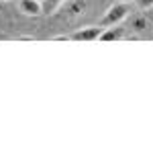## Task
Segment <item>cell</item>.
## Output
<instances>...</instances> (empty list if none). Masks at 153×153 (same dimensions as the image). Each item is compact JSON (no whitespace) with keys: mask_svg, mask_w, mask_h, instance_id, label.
<instances>
[{"mask_svg":"<svg viewBox=\"0 0 153 153\" xmlns=\"http://www.w3.org/2000/svg\"><path fill=\"white\" fill-rule=\"evenodd\" d=\"M84 8H86V2L84 0H71L70 4H68V14L70 16H78V14H82Z\"/></svg>","mask_w":153,"mask_h":153,"instance_id":"obj_7","label":"cell"},{"mask_svg":"<svg viewBox=\"0 0 153 153\" xmlns=\"http://www.w3.org/2000/svg\"><path fill=\"white\" fill-rule=\"evenodd\" d=\"M118 2H125V4H129V2H133V0H118Z\"/></svg>","mask_w":153,"mask_h":153,"instance_id":"obj_10","label":"cell"},{"mask_svg":"<svg viewBox=\"0 0 153 153\" xmlns=\"http://www.w3.org/2000/svg\"><path fill=\"white\" fill-rule=\"evenodd\" d=\"M120 39H125V27H120V25H110V27H104V31L100 33L98 37V41H120Z\"/></svg>","mask_w":153,"mask_h":153,"instance_id":"obj_3","label":"cell"},{"mask_svg":"<svg viewBox=\"0 0 153 153\" xmlns=\"http://www.w3.org/2000/svg\"><path fill=\"white\" fill-rule=\"evenodd\" d=\"M147 27H149L147 16H143V14L131 16V31H135V33H145V31H147Z\"/></svg>","mask_w":153,"mask_h":153,"instance_id":"obj_5","label":"cell"},{"mask_svg":"<svg viewBox=\"0 0 153 153\" xmlns=\"http://www.w3.org/2000/svg\"><path fill=\"white\" fill-rule=\"evenodd\" d=\"M135 2H137L139 8H147V10L153 8V0H135Z\"/></svg>","mask_w":153,"mask_h":153,"instance_id":"obj_8","label":"cell"},{"mask_svg":"<svg viewBox=\"0 0 153 153\" xmlns=\"http://www.w3.org/2000/svg\"><path fill=\"white\" fill-rule=\"evenodd\" d=\"M4 39H8V37L4 35V33H0V41H4Z\"/></svg>","mask_w":153,"mask_h":153,"instance_id":"obj_9","label":"cell"},{"mask_svg":"<svg viewBox=\"0 0 153 153\" xmlns=\"http://www.w3.org/2000/svg\"><path fill=\"white\" fill-rule=\"evenodd\" d=\"M19 10L27 16H39L41 14V2L39 0H19Z\"/></svg>","mask_w":153,"mask_h":153,"instance_id":"obj_4","label":"cell"},{"mask_svg":"<svg viewBox=\"0 0 153 153\" xmlns=\"http://www.w3.org/2000/svg\"><path fill=\"white\" fill-rule=\"evenodd\" d=\"M63 2L68 0H41V14H55Z\"/></svg>","mask_w":153,"mask_h":153,"instance_id":"obj_6","label":"cell"},{"mask_svg":"<svg viewBox=\"0 0 153 153\" xmlns=\"http://www.w3.org/2000/svg\"><path fill=\"white\" fill-rule=\"evenodd\" d=\"M104 31V27L102 25H96V27H86V29H80V31H76V33H71L68 35L70 41H82V43H92V41H98V37L100 33Z\"/></svg>","mask_w":153,"mask_h":153,"instance_id":"obj_2","label":"cell"},{"mask_svg":"<svg viewBox=\"0 0 153 153\" xmlns=\"http://www.w3.org/2000/svg\"><path fill=\"white\" fill-rule=\"evenodd\" d=\"M129 16V6L125 4V2H117V4H112V6H108V10L104 12V16H102V21L100 25L102 27H110V25H120L125 19Z\"/></svg>","mask_w":153,"mask_h":153,"instance_id":"obj_1","label":"cell"},{"mask_svg":"<svg viewBox=\"0 0 153 153\" xmlns=\"http://www.w3.org/2000/svg\"><path fill=\"white\" fill-rule=\"evenodd\" d=\"M39 2H41V0H39Z\"/></svg>","mask_w":153,"mask_h":153,"instance_id":"obj_11","label":"cell"}]
</instances>
